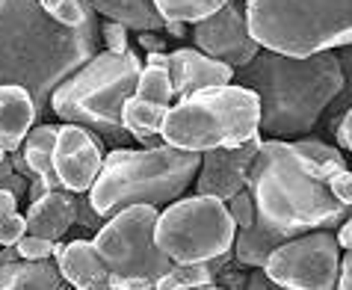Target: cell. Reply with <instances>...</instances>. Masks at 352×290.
I'll use <instances>...</instances> for the list:
<instances>
[{"instance_id":"1","label":"cell","mask_w":352,"mask_h":290,"mask_svg":"<svg viewBox=\"0 0 352 290\" xmlns=\"http://www.w3.org/2000/svg\"><path fill=\"white\" fill-rule=\"evenodd\" d=\"M98 36L95 18L65 27L42 0H0V83L27 86L45 113L56 83L98 51Z\"/></svg>"},{"instance_id":"2","label":"cell","mask_w":352,"mask_h":290,"mask_svg":"<svg viewBox=\"0 0 352 290\" xmlns=\"http://www.w3.org/2000/svg\"><path fill=\"white\" fill-rule=\"evenodd\" d=\"M234 80L258 95L261 137L290 140L308 137L320 124L344 86V69L335 51L290 56L261 47L246 65L234 69Z\"/></svg>"},{"instance_id":"3","label":"cell","mask_w":352,"mask_h":290,"mask_svg":"<svg viewBox=\"0 0 352 290\" xmlns=\"http://www.w3.org/2000/svg\"><path fill=\"white\" fill-rule=\"evenodd\" d=\"M344 166L317 163L296 142L261 140L249 172V190L255 196L258 214L290 237L314 228H338L352 208L338 201L329 190V175Z\"/></svg>"},{"instance_id":"4","label":"cell","mask_w":352,"mask_h":290,"mask_svg":"<svg viewBox=\"0 0 352 290\" xmlns=\"http://www.w3.org/2000/svg\"><path fill=\"white\" fill-rule=\"evenodd\" d=\"M201 154L178 145H142V148L107 151L95 183L89 187L92 208L104 219L128 205H169L192 187Z\"/></svg>"},{"instance_id":"5","label":"cell","mask_w":352,"mask_h":290,"mask_svg":"<svg viewBox=\"0 0 352 290\" xmlns=\"http://www.w3.org/2000/svg\"><path fill=\"white\" fill-rule=\"evenodd\" d=\"M142 60L133 51L113 54L95 51L80 69H74L51 92V107L63 122H74L98 133L101 140L124 145L133 140L122 122L124 101L136 92Z\"/></svg>"},{"instance_id":"6","label":"cell","mask_w":352,"mask_h":290,"mask_svg":"<svg viewBox=\"0 0 352 290\" xmlns=\"http://www.w3.org/2000/svg\"><path fill=\"white\" fill-rule=\"evenodd\" d=\"M261 133V101L240 83L208 86L169 107L160 137L187 151L234 148Z\"/></svg>"},{"instance_id":"7","label":"cell","mask_w":352,"mask_h":290,"mask_svg":"<svg viewBox=\"0 0 352 290\" xmlns=\"http://www.w3.org/2000/svg\"><path fill=\"white\" fill-rule=\"evenodd\" d=\"M246 24L267 51L311 56L352 42V0H246Z\"/></svg>"},{"instance_id":"8","label":"cell","mask_w":352,"mask_h":290,"mask_svg":"<svg viewBox=\"0 0 352 290\" xmlns=\"http://www.w3.org/2000/svg\"><path fill=\"white\" fill-rule=\"evenodd\" d=\"M237 222L231 219L228 205L217 196L175 199L169 208L160 210L154 225V243H157L175 264H195V260H213L219 255H231Z\"/></svg>"},{"instance_id":"9","label":"cell","mask_w":352,"mask_h":290,"mask_svg":"<svg viewBox=\"0 0 352 290\" xmlns=\"http://www.w3.org/2000/svg\"><path fill=\"white\" fill-rule=\"evenodd\" d=\"M160 210L157 205H128L104 219L95 231V246L101 252L110 276H128L154 282L169 269L175 260L154 243V225Z\"/></svg>"},{"instance_id":"10","label":"cell","mask_w":352,"mask_h":290,"mask_svg":"<svg viewBox=\"0 0 352 290\" xmlns=\"http://www.w3.org/2000/svg\"><path fill=\"white\" fill-rule=\"evenodd\" d=\"M340 243L335 228H314L285 240L267 258L263 273L285 290H331L338 285Z\"/></svg>"},{"instance_id":"11","label":"cell","mask_w":352,"mask_h":290,"mask_svg":"<svg viewBox=\"0 0 352 290\" xmlns=\"http://www.w3.org/2000/svg\"><path fill=\"white\" fill-rule=\"evenodd\" d=\"M192 45L199 51L210 54L213 60H222L240 69L246 65L252 56L261 51V45L255 42V36L249 33V24H246V12L240 9L237 0H228L219 12H213L208 18L192 24Z\"/></svg>"},{"instance_id":"12","label":"cell","mask_w":352,"mask_h":290,"mask_svg":"<svg viewBox=\"0 0 352 290\" xmlns=\"http://www.w3.org/2000/svg\"><path fill=\"white\" fill-rule=\"evenodd\" d=\"M101 163H104V148L98 133L74 122L60 124L54 145V169L63 190L89 192L98 172H101Z\"/></svg>"},{"instance_id":"13","label":"cell","mask_w":352,"mask_h":290,"mask_svg":"<svg viewBox=\"0 0 352 290\" xmlns=\"http://www.w3.org/2000/svg\"><path fill=\"white\" fill-rule=\"evenodd\" d=\"M258 148H261V133L243 145H234V148L201 151V166L192 181L195 192L217 196L222 201L237 196L243 187H249V172H252V163H255Z\"/></svg>"},{"instance_id":"14","label":"cell","mask_w":352,"mask_h":290,"mask_svg":"<svg viewBox=\"0 0 352 290\" xmlns=\"http://www.w3.org/2000/svg\"><path fill=\"white\" fill-rule=\"evenodd\" d=\"M169 74L178 98L208 89V86L234 83V65L213 60L210 54L199 51V47H175V51H169Z\"/></svg>"},{"instance_id":"15","label":"cell","mask_w":352,"mask_h":290,"mask_svg":"<svg viewBox=\"0 0 352 290\" xmlns=\"http://www.w3.org/2000/svg\"><path fill=\"white\" fill-rule=\"evenodd\" d=\"M54 260L60 267L68 287L77 290H104L110 287V269H107L95 240H72V243H54Z\"/></svg>"},{"instance_id":"16","label":"cell","mask_w":352,"mask_h":290,"mask_svg":"<svg viewBox=\"0 0 352 290\" xmlns=\"http://www.w3.org/2000/svg\"><path fill=\"white\" fill-rule=\"evenodd\" d=\"M27 231L47 240H63L68 228L77 222V192L72 190H47L27 208Z\"/></svg>"},{"instance_id":"17","label":"cell","mask_w":352,"mask_h":290,"mask_svg":"<svg viewBox=\"0 0 352 290\" xmlns=\"http://www.w3.org/2000/svg\"><path fill=\"white\" fill-rule=\"evenodd\" d=\"M33 95L21 83H0V145L6 151L21 148L24 137L33 131L38 119Z\"/></svg>"},{"instance_id":"18","label":"cell","mask_w":352,"mask_h":290,"mask_svg":"<svg viewBox=\"0 0 352 290\" xmlns=\"http://www.w3.org/2000/svg\"><path fill=\"white\" fill-rule=\"evenodd\" d=\"M290 240L287 231L276 228L272 222H267L261 214L255 216V222L246 228H237V237H234V260H237L240 267H263L267 264V258L276 252V249Z\"/></svg>"},{"instance_id":"19","label":"cell","mask_w":352,"mask_h":290,"mask_svg":"<svg viewBox=\"0 0 352 290\" xmlns=\"http://www.w3.org/2000/svg\"><path fill=\"white\" fill-rule=\"evenodd\" d=\"M65 278L54 258L45 260H30L18 258L0 267V287L3 290H60Z\"/></svg>"},{"instance_id":"20","label":"cell","mask_w":352,"mask_h":290,"mask_svg":"<svg viewBox=\"0 0 352 290\" xmlns=\"http://www.w3.org/2000/svg\"><path fill=\"white\" fill-rule=\"evenodd\" d=\"M89 6L98 15H104L107 21H119L136 33H160L166 27V18L154 6V0H89Z\"/></svg>"},{"instance_id":"21","label":"cell","mask_w":352,"mask_h":290,"mask_svg":"<svg viewBox=\"0 0 352 290\" xmlns=\"http://www.w3.org/2000/svg\"><path fill=\"white\" fill-rule=\"evenodd\" d=\"M56 133H60L56 124H38V128H33L21 142V154H24L27 166H30V172H33V178L42 181L47 190L63 187L60 178H56V169H54Z\"/></svg>"},{"instance_id":"22","label":"cell","mask_w":352,"mask_h":290,"mask_svg":"<svg viewBox=\"0 0 352 290\" xmlns=\"http://www.w3.org/2000/svg\"><path fill=\"white\" fill-rule=\"evenodd\" d=\"M166 113H169V104H157V101L140 98V95H131L122 107V122L131 137L140 140L142 145H160Z\"/></svg>"},{"instance_id":"23","label":"cell","mask_w":352,"mask_h":290,"mask_svg":"<svg viewBox=\"0 0 352 290\" xmlns=\"http://www.w3.org/2000/svg\"><path fill=\"white\" fill-rule=\"evenodd\" d=\"M228 255H219L213 260H195V264H172L166 273L157 278L160 290H190V287H213L217 285V273L225 264Z\"/></svg>"},{"instance_id":"24","label":"cell","mask_w":352,"mask_h":290,"mask_svg":"<svg viewBox=\"0 0 352 290\" xmlns=\"http://www.w3.org/2000/svg\"><path fill=\"white\" fill-rule=\"evenodd\" d=\"M225 3L228 0H154V6L160 9L166 21H184V24L201 21V18L219 12Z\"/></svg>"},{"instance_id":"25","label":"cell","mask_w":352,"mask_h":290,"mask_svg":"<svg viewBox=\"0 0 352 290\" xmlns=\"http://www.w3.org/2000/svg\"><path fill=\"white\" fill-rule=\"evenodd\" d=\"M140 98H148V101H157V104H172L175 98V86H172V74H169V65H142L140 71V80H136V92Z\"/></svg>"},{"instance_id":"26","label":"cell","mask_w":352,"mask_h":290,"mask_svg":"<svg viewBox=\"0 0 352 290\" xmlns=\"http://www.w3.org/2000/svg\"><path fill=\"white\" fill-rule=\"evenodd\" d=\"M335 54H338L340 69H344V86H340V92L335 95V101H331L329 110H326V128H329V133H335L338 122L344 119V113L352 107V42L335 47Z\"/></svg>"},{"instance_id":"27","label":"cell","mask_w":352,"mask_h":290,"mask_svg":"<svg viewBox=\"0 0 352 290\" xmlns=\"http://www.w3.org/2000/svg\"><path fill=\"white\" fill-rule=\"evenodd\" d=\"M42 6L65 27H80L89 18H95V9L89 6V0H42Z\"/></svg>"},{"instance_id":"28","label":"cell","mask_w":352,"mask_h":290,"mask_svg":"<svg viewBox=\"0 0 352 290\" xmlns=\"http://www.w3.org/2000/svg\"><path fill=\"white\" fill-rule=\"evenodd\" d=\"M228 214H231V219L237 222V228H246V225H252L255 222V216H258V208H255V196H252V190L249 187H243L237 196H231L228 201Z\"/></svg>"},{"instance_id":"29","label":"cell","mask_w":352,"mask_h":290,"mask_svg":"<svg viewBox=\"0 0 352 290\" xmlns=\"http://www.w3.org/2000/svg\"><path fill=\"white\" fill-rule=\"evenodd\" d=\"M54 243L56 240H47V237H38V234H27L18 240V255L21 258H30V260H45V258H54Z\"/></svg>"},{"instance_id":"30","label":"cell","mask_w":352,"mask_h":290,"mask_svg":"<svg viewBox=\"0 0 352 290\" xmlns=\"http://www.w3.org/2000/svg\"><path fill=\"white\" fill-rule=\"evenodd\" d=\"M24 234H27V219L18 210L0 219V246H15Z\"/></svg>"},{"instance_id":"31","label":"cell","mask_w":352,"mask_h":290,"mask_svg":"<svg viewBox=\"0 0 352 290\" xmlns=\"http://www.w3.org/2000/svg\"><path fill=\"white\" fill-rule=\"evenodd\" d=\"M101 38H104L107 51H113V54L131 51V45H128V27L119 24V21H107L101 27Z\"/></svg>"},{"instance_id":"32","label":"cell","mask_w":352,"mask_h":290,"mask_svg":"<svg viewBox=\"0 0 352 290\" xmlns=\"http://www.w3.org/2000/svg\"><path fill=\"white\" fill-rule=\"evenodd\" d=\"M329 190L338 201H344L346 208H352V172L346 166L329 175Z\"/></svg>"},{"instance_id":"33","label":"cell","mask_w":352,"mask_h":290,"mask_svg":"<svg viewBox=\"0 0 352 290\" xmlns=\"http://www.w3.org/2000/svg\"><path fill=\"white\" fill-rule=\"evenodd\" d=\"M335 140H338L340 148L352 151V107L344 113V119L338 122V128H335Z\"/></svg>"},{"instance_id":"34","label":"cell","mask_w":352,"mask_h":290,"mask_svg":"<svg viewBox=\"0 0 352 290\" xmlns=\"http://www.w3.org/2000/svg\"><path fill=\"white\" fill-rule=\"evenodd\" d=\"M110 287L113 290H151L154 282H145V278H128V276H110Z\"/></svg>"},{"instance_id":"35","label":"cell","mask_w":352,"mask_h":290,"mask_svg":"<svg viewBox=\"0 0 352 290\" xmlns=\"http://www.w3.org/2000/svg\"><path fill=\"white\" fill-rule=\"evenodd\" d=\"M340 290H352V249H344V258H340V269H338V285Z\"/></svg>"},{"instance_id":"36","label":"cell","mask_w":352,"mask_h":290,"mask_svg":"<svg viewBox=\"0 0 352 290\" xmlns=\"http://www.w3.org/2000/svg\"><path fill=\"white\" fill-rule=\"evenodd\" d=\"M140 45L145 47V51H169V42L160 36V33H154V30H145V33H140Z\"/></svg>"},{"instance_id":"37","label":"cell","mask_w":352,"mask_h":290,"mask_svg":"<svg viewBox=\"0 0 352 290\" xmlns=\"http://www.w3.org/2000/svg\"><path fill=\"white\" fill-rule=\"evenodd\" d=\"M335 237H338L340 249H352V216H346V219L335 228Z\"/></svg>"},{"instance_id":"38","label":"cell","mask_w":352,"mask_h":290,"mask_svg":"<svg viewBox=\"0 0 352 290\" xmlns=\"http://www.w3.org/2000/svg\"><path fill=\"white\" fill-rule=\"evenodd\" d=\"M163 30H169L172 36H187V24H184V21H166V27H163Z\"/></svg>"},{"instance_id":"39","label":"cell","mask_w":352,"mask_h":290,"mask_svg":"<svg viewBox=\"0 0 352 290\" xmlns=\"http://www.w3.org/2000/svg\"><path fill=\"white\" fill-rule=\"evenodd\" d=\"M21 255H18V246H3V252H0V267L9 264V260H18Z\"/></svg>"},{"instance_id":"40","label":"cell","mask_w":352,"mask_h":290,"mask_svg":"<svg viewBox=\"0 0 352 290\" xmlns=\"http://www.w3.org/2000/svg\"><path fill=\"white\" fill-rule=\"evenodd\" d=\"M6 157V148H3V145H0V160H3Z\"/></svg>"}]
</instances>
